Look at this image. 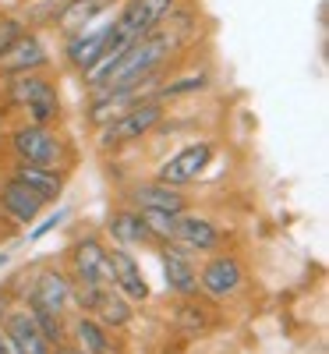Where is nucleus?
<instances>
[{"label":"nucleus","mask_w":329,"mask_h":354,"mask_svg":"<svg viewBox=\"0 0 329 354\" xmlns=\"http://www.w3.org/2000/svg\"><path fill=\"white\" fill-rule=\"evenodd\" d=\"M117 4H121V0H61V8H57V18H53L50 32H57V36L82 32V28L96 25L100 18L113 15Z\"/></svg>","instance_id":"nucleus-18"},{"label":"nucleus","mask_w":329,"mask_h":354,"mask_svg":"<svg viewBox=\"0 0 329 354\" xmlns=\"http://www.w3.org/2000/svg\"><path fill=\"white\" fill-rule=\"evenodd\" d=\"M4 230H8V220H4V216H0V238H4Z\"/></svg>","instance_id":"nucleus-33"},{"label":"nucleus","mask_w":329,"mask_h":354,"mask_svg":"<svg viewBox=\"0 0 329 354\" xmlns=\"http://www.w3.org/2000/svg\"><path fill=\"white\" fill-rule=\"evenodd\" d=\"M25 71H53V50H50L46 36L32 32V28L8 53H0V78L25 75Z\"/></svg>","instance_id":"nucleus-13"},{"label":"nucleus","mask_w":329,"mask_h":354,"mask_svg":"<svg viewBox=\"0 0 329 354\" xmlns=\"http://www.w3.org/2000/svg\"><path fill=\"white\" fill-rule=\"evenodd\" d=\"M53 354H85V351H82L78 344H71V340H64V344H57V347H53Z\"/></svg>","instance_id":"nucleus-30"},{"label":"nucleus","mask_w":329,"mask_h":354,"mask_svg":"<svg viewBox=\"0 0 329 354\" xmlns=\"http://www.w3.org/2000/svg\"><path fill=\"white\" fill-rule=\"evenodd\" d=\"M138 213H142L149 234L156 238V245L160 241H173V227H177V216L173 213H156V209H138Z\"/></svg>","instance_id":"nucleus-27"},{"label":"nucleus","mask_w":329,"mask_h":354,"mask_svg":"<svg viewBox=\"0 0 329 354\" xmlns=\"http://www.w3.org/2000/svg\"><path fill=\"white\" fill-rule=\"evenodd\" d=\"M64 270L71 280L96 283V287H113V266H110V241L100 230H85L64 248Z\"/></svg>","instance_id":"nucleus-6"},{"label":"nucleus","mask_w":329,"mask_h":354,"mask_svg":"<svg viewBox=\"0 0 329 354\" xmlns=\"http://www.w3.org/2000/svg\"><path fill=\"white\" fill-rule=\"evenodd\" d=\"M8 153L11 160L39 163L50 170H64V174H71L78 160L75 142L61 131V124H28V121H18L8 131Z\"/></svg>","instance_id":"nucleus-1"},{"label":"nucleus","mask_w":329,"mask_h":354,"mask_svg":"<svg viewBox=\"0 0 329 354\" xmlns=\"http://www.w3.org/2000/svg\"><path fill=\"white\" fill-rule=\"evenodd\" d=\"M25 32L28 25L18 18V11H0V53H8Z\"/></svg>","instance_id":"nucleus-28"},{"label":"nucleus","mask_w":329,"mask_h":354,"mask_svg":"<svg viewBox=\"0 0 329 354\" xmlns=\"http://www.w3.org/2000/svg\"><path fill=\"white\" fill-rule=\"evenodd\" d=\"M128 43L113 32V15L100 18L96 25L82 28V32L61 36V64L71 75H82L85 68H93L106 50H124Z\"/></svg>","instance_id":"nucleus-7"},{"label":"nucleus","mask_w":329,"mask_h":354,"mask_svg":"<svg viewBox=\"0 0 329 354\" xmlns=\"http://www.w3.org/2000/svg\"><path fill=\"white\" fill-rule=\"evenodd\" d=\"M4 333H8V340H11V354H53V347L46 344V337L39 333V326H36V319H32V312H28L21 301L4 315Z\"/></svg>","instance_id":"nucleus-19"},{"label":"nucleus","mask_w":329,"mask_h":354,"mask_svg":"<svg viewBox=\"0 0 329 354\" xmlns=\"http://www.w3.org/2000/svg\"><path fill=\"white\" fill-rule=\"evenodd\" d=\"M167 113H170V103H160V100H145L124 113H117L110 117L106 124L93 128V145H96V153L110 156V153H121L128 149V145H138L145 142L149 135H153L163 121H167Z\"/></svg>","instance_id":"nucleus-3"},{"label":"nucleus","mask_w":329,"mask_h":354,"mask_svg":"<svg viewBox=\"0 0 329 354\" xmlns=\"http://www.w3.org/2000/svg\"><path fill=\"white\" fill-rule=\"evenodd\" d=\"M0 354H11V340H8L4 326H0Z\"/></svg>","instance_id":"nucleus-31"},{"label":"nucleus","mask_w":329,"mask_h":354,"mask_svg":"<svg viewBox=\"0 0 329 354\" xmlns=\"http://www.w3.org/2000/svg\"><path fill=\"white\" fill-rule=\"evenodd\" d=\"M68 220H71V209H68V205H46L43 216H39L32 227H25V230H28V234H25V245H39L43 238H50L53 230H61Z\"/></svg>","instance_id":"nucleus-25"},{"label":"nucleus","mask_w":329,"mask_h":354,"mask_svg":"<svg viewBox=\"0 0 329 354\" xmlns=\"http://www.w3.org/2000/svg\"><path fill=\"white\" fill-rule=\"evenodd\" d=\"M213 85H216V71L209 64H198L191 71H170L156 88V100L160 103H177V100H188V96H202Z\"/></svg>","instance_id":"nucleus-22"},{"label":"nucleus","mask_w":329,"mask_h":354,"mask_svg":"<svg viewBox=\"0 0 329 354\" xmlns=\"http://www.w3.org/2000/svg\"><path fill=\"white\" fill-rule=\"evenodd\" d=\"M68 340L78 344L85 354H121L117 333H110L96 315H85V312L68 315Z\"/></svg>","instance_id":"nucleus-21"},{"label":"nucleus","mask_w":329,"mask_h":354,"mask_svg":"<svg viewBox=\"0 0 329 354\" xmlns=\"http://www.w3.org/2000/svg\"><path fill=\"white\" fill-rule=\"evenodd\" d=\"M181 4V0H121L113 8V32L124 43H135L138 36L153 32L163 25V18Z\"/></svg>","instance_id":"nucleus-9"},{"label":"nucleus","mask_w":329,"mask_h":354,"mask_svg":"<svg viewBox=\"0 0 329 354\" xmlns=\"http://www.w3.org/2000/svg\"><path fill=\"white\" fill-rule=\"evenodd\" d=\"M46 209V202L32 192V188H25L21 181H15L11 174L0 177V216L8 220V227H32Z\"/></svg>","instance_id":"nucleus-15"},{"label":"nucleus","mask_w":329,"mask_h":354,"mask_svg":"<svg viewBox=\"0 0 329 354\" xmlns=\"http://www.w3.org/2000/svg\"><path fill=\"white\" fill-rule=\"evenodd\" d=\"M110 266H113V290H121L128 301L145 305L149 298H153V283L145 280V270H142L135 248L110 245Z\"/></svg>","instance_id":"nucleus-16"},{"label":"nucleus","mask_w":329,"mask_h":354,"mask_svg":"<svg viewBox=\"0 0 329 354\" xmlns=\"http://www.w3.org/2000/svg\"><path fill=\"white\" fill-rule=\"evenodd\" d=\"M8 174L15 181H21L25 188H32L46 205H57L68 188V174L64 170H50V167H39V163H25V160H11Z\"/></svg>","instance_id":"nucleus-20"},{"label":"nucleus","mask_w":329,"mask_h":354,"mask_svg":"<svg viewBox=\"0 0 329 354\" xmlns=\"http://www.w3.org/2000/svg\"><path fill=\"white\" fill-rule=\"evenodd\" d=\"M8 262H11V252H8V248H0V270H4Z\"/></svg>","instance_id":"nucleus-32"},{"label":"nucleus","mask_w":329,"mask_h":354,"mask_svg":"<svg viewBox=\"0 0 329 354\" xmlns=\"http://www.w3.org/2000/svg\"><path fill=\"white\" fill-rule=\"evenodd\" d=\"M216 153H220V145L213 138H191L177 153H170L156 167L153 177H156V181H163V185H173V188H188V185H195L198 177L216 163Z\"/></svg>","instance_id":"nucleus-8"},{"label":"nucleus","mask_w":329,"mask_h":354,"mask_svg":"<svg viewBox=\"0 0 329 354\" xmlns=\"http://www.w3.org/2000/svg\"><path fill=\"white\" fill-rule=\"evenodd\" d=\"M173 68H160L153 75H142L138 82H124V85H110V88H93V93H85V103H82V121L88 128H100L106 124L110 117L124 113L145 100H156V88L160 82L170 75Z\"/></svg>","instance_id":"nucleus-4"},{"label":"nucleus","mask_w":329,"mask_h":354,"mask_svg":"<svg viewBox=\"0 0 329 354\" xmlns=\"http://www.w3.org/2000/svg\"><path fill=\"white\" fill-rule=\"evenodd\" d=\"M252 277H248V266L237 252H213V255H202L198 262V294L213 305H227L234 298H241L248 290Z\"/></svg>","instance_id":"nucleus-5"},{"label":"nucleus","mask_w":329,"mask_h":354,"mask_svg":"<svg viewBox=\"0 0 329 354\" xmlns=\"http://www.w3.org/2000/svg\"><path fill=\"white\" fill-rule=\"evenodd\" d=\"M57 8H61V0H21L15 11L32 32H50L53 18H57Z\"/></svg>","instance_id":"nucleus-24"},{"label":"nucleus","mask_w":329,"mask_h":354,"mask_svg":"<svg viewBox=\"0 0 329 354\" xmlns=\"http://www.w3.org/2000/svg\"><path fill=\"white\" fill-rule=\"evenodd\" d=\"M121 198L128 205H135V209H156V213H173V216L191 209V195L185 188L163 185V181H156V177H149V181H131Z\"/></svg>","instance_id":"nucleus-11"},{"label":"nucleus","mask_w":329,"mask_h":354,"mask_svg":"<svg viewBox=\"0 0 329 354\" xmlns=\"http://www.w3.org/2000/svg\"><path fill=\"white\" fill-rule=\"evenodd\" d=\"M163 266V287L173 298H198V255L177 241H160L153 248Z\"/></svg>","instance_id":"nucleus-10"},{"label":"nucleus","mask_w":329,"mask_h":354,"mask_svg":"<svg viewBox=\"0 0 329 354\" xmlns=\"http://www.w3.org/2000/svg\"><path fill=\"white\" fill-rule=\"evenodd\" d=\"M15 305H18L15 290H11V283H4V287H0V322H4V315H8Z\"/></svg>","instance_id":"nucleus-29"},{"label":"nucleus","mask_w":329,"mask_h":354,"mask_svg":"<svg viewBox=\"0 0 329 354\" xmlns=\"http://www.w3.org/2000/svg\"><path fill=\"white\" fill-rule=\"evenodd\" d=\"M135 315H138V305H135V301H128L121 290L106 287L103 301H100V308H96V319L103 322V326H106L110 333H124V330L131 326V322H135Z\"/></svg>","instance_id":"nucleus-23"},{"label":"nucleus","mask_w":329,"mask_h":354,"mask_svg":"<svg viewBox=\"0 0 329 354\" xmlns=\"http://www.w3.org/2000/svg\"><path fill=\"white\" fill-rule=\"evenodd\" d=\"M103 234L110 238V245H121V248H156V238L149 234L142 213L135 209V205L121 202L113 205L106 223H103Z\"/></svg>","instance_id":"nucleus-17"},{"label":"nucleus","mask_w":329,"mask_h":354,"mask_svg":"<svg viewBox=\"0 0 329 354\" xmlns=\"http://www.w3.org/2000/svg\"><path fill=\"white\" fill-rule=\"evenodd\" d=\"M61 96V85L50 71H25V75H11V78H0V100H4L8 110H25L32 103L53 100Z\"/></svg>","instance_id":"nucleus-12"},{"label":"nucleus","mask_w":329,"mask_h":354,"mask_svg":"<svg viewBox=\"0 0 329 354\" xmlns=\"http://www.w3.org/2000/svg\"><path fill=\"white\" fill-rule=\"evenodd\" d=\"M28 312H32V308H28ZM32 319H36V326H39V333L46 337L50 347H57V344L68 340V315H57V312H32Z\"/></svg>","instance_id":"nucleus-26"},{"label":"nucleus","mask_w":329,"mask_h":354,"mask_svg":"<svg viewBox=\"0 0 329 354\" xmlns=\"http://www.w3.org/2000/svg\"><path fill=\"white\" fill-rule=\"evenodd\" d=\"M15 298L32 308V312H57V315H71V277L64 270L61 259L36 262L21 270L11 280Z\"/></svg>","instance_id":"nucleus-2"},{"label":"nucleus","mask_w":329,"mask_h":354,"mask_svg":"<svg viewBox=\"0 0 329 354\" xmlns=\"http://www.w3.org/2000/svg\"><path fill=\"white\" fill-rule=\"evenodd\" d=\"M173 241L185 245V248L195 252V255H213V252H220V248L227 245V234H223V227H220L213 216L195 213V205H191L188 213L177 216Z\"/></svg>","instance_id":"nucleus-14"}]
</instances>
